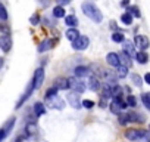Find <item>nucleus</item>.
Wrapping results in <instances>:
<instances>
[{"instance_id":"obj_21","label":"nucleus","mask_w":150,"mask_h":142,"mask_svg":"<svg viewBox=\"0 0 150 142\" xmlns=\"http://www.w3.org/2000/svg\"><path fill=\"white\" fill-rule=\"evenodd\" d=\"M134 58L137 59V62H138V64H147V61H149V55H147L144 50H140V52H137Z\"/></svg>"},{"instance_id":"obj_38","label":"nucleus","mask_w":150,"mask_h":142,"mask_svg":"<svg viewBox=\"0 0 150 142\" xmlns=\"http://www.w3.org/2000/svg\"><path fill=\"white\" fill-rule=\"evenodd\" d=\"M81 105H83L84 108H87V110H91V108L94 107V102L90 101V99H84V101L81 102Z\"/></svg>"},{"instance_id":"obj_32","label":"nucleus","mask_w":150,"mask_h":142,"mask_svg":"<svg viewBox=\"0 0 150 142\" xmlns=\"http://www.w3.org/2000/svg\"><path fill=\"white\" fill-rule=\"evenodd\" d=\"M8 18H9V15H8V11H6L5 5L0 3V19H2V21H8Z\"/></svg>"},{"instance_id":"obj_11","label":"nucleus","mask_w":150,"mask_h":142,"mask_svg":"<svg viewBox=\"0 0 150 142\" xmlns=\"http://www.w3.org/2000/svg\"><path fill=\"white\" fill-rule=\"evenodd\" d=\"M90 76H91V70L88 67L80 65L75 68V77L77 79H84V77H90Z\"/></svg>"},{"instance_id":"obj_31","label":"nucleus","mask_w":150,"mask_h":142,"mask_svg":"<svg viewBox=\"0 0 150 142\" xmlns=\"http://www.w3.org/2000/svg\"><path fill=\"white\" fill-rule=\"evenodd\" d=\"M57 92H59V90H57L54 86H52V87H49V89L46 90V95H44V98H46V99H50V98L56 96V95H57Z\"/></svg>"},{"instance_id":"obj_6","label":"nucleus","mask_w":150,"mask_h":142,"mask_svg":"<svg viewBox=\"0 0 150 142\" xmlns=\"http://www.w3.org/2000/svg\"><path fill=\"white\" fill-rule=\"evenodd\" d=\"M34 89H35V87H34V83L31 82V83L28 85V87H27V90L24 92V95L21 96V99L18 101V104H16V107H15L16 110H19V108L22 107V104H25V102H27V101L30 99V96L33 95V92H34Z\"/></svg>"},{"instance_id":"obj_47","label":"nucleus","mask_w":150,"mask_h":142,"mask_svg":"<svg viewBox=\"0 0 150 142\" xmlns=\"http://www.w3.org/2000/svg\"><path fill=\"white\" fill-rule=\"evenodd\" d=\"M3 64H5V59H3V58H0V68L3 67Z\"/></svg>"},{"instance_id":"obj_19","label":"nucleus","mask_w":150,"mask_h":142,"mask_svg":"<svg viewBox=\"0 0 150 142\" xmlns=\"http://www.w3.org/2000/svg\"><path fill=\"white\" fill-rule=\"evenodd\" d=\"M65 24L69 28H75V27L78 25V19H77V16H75V15H68V16H65Z\"/></svg>"},{"instance_id":"obj_37","label":"nucleus","mask_w":150,"mask_h":142,"mask_svg":"<svg viewBox=\"0 0 150 142\" xmlns=\"http://www.w3.org/2000/svg\"><path fill=\"white\" fill-rule=\"evenodd\" d=\"M15 121H16V118H15V117H12V118H11V120H9V121H8L6 124H5V127H3V129H5V130H6V132L9 133V132H11V129L13 127Z\"/></svg>"},{"instance_id":"obj_15","label":"nucleus","mask_w":150,"mask_h":142,"mask_svg":"<svg viewBox=\"0 0 150 142\" xmlns=\"http://www.w3.org/2000/svg\"><path fill=\"white\" fill-rule=\"evenodd\" d=\"M106 62L110 65V67H118V65H121L119 64V56H118V53H115V52H109L108 55H106Z\"/></svg>"},{"instance_id":"obj_2","label":"nucleus","mask_w":150,"mask_h":142,"mask_svg":"<svg viewBox=\"0 0 150 142\" xmlns=\"http://www.w3.org/2000/svg\"><path fill=\"white\" fill-rule=\"evenodd\" d=\"M68 86H69V89H72V92L78 93V95L84 93L86 89H87V86L83 82V79H77V77H69L68 79Z\"/></svg>"},{"instance_id":"obj_12","label":"nucleus","mask_w":150,"mask_h":142,"mask_svg":"<svg viewBox=\"0 0 150 142\" xmlns=\"http://www.w3.org/2000/svg\"><path fill=\"white\" fill-rule=\"evenodd\" d=\"M56 42H57V39H46V40H43V42L38 44V49H37V50H38L40 53H43V52L52 49V47L54 46Z\"/></svg>"},{"instance_id":"obj_45","label":"nucleus","mask_w":150,"mask_h":142,"mask_svg":"<svg viewBox=\"0 0 150 142\" xmlns=\"http://www.w3.org/2000/svg\"><path fill=\"white\" fill-rule=\"evenodd\" d=\"M128 3H129V0H122V2H121V6L127 8V6H128Z\"/></svg>"},{"instance_id":"obj_29","label":"nucleus","mask_w":150,"mask_h":142,"mask_svg":"<svg viewBox=\"0 0 150 142\" xmlns=\"http://www.w3.org/2000/svg\"><path fill=\"white\" fill-rule=\"evenodd\" d=\"M121 21H122L125 25H131V24H132V15H129L128 12H125V14L121 15Z\"/></svg>"},{"instance_id":"obj_14","label":"nucleus","mask_w":150,"mask_h":142,"mask_svg":"<svg viewBox=\"0 0 150 142\" xmlns=\"http://www.w3.org/2000/svg\"><path fill=\"white\" fill-rule=\"evenodd\" d=\"M90 90H93V92H97L99 89H100V80L96 77V76H90L88 77V82H87V85H86Z\"/></svg>"},{"instance_id":"obj_4","label":"nucleus","mask_w":150,"mask_h":142,"mask_svg":"<svg viewBox=\"0 0 150 142\" xmlns=\"http://www.w3.org/2000/svg\"><path fill=\"white\" fill-rule=\"evenodd\" d=\"M88 44H90V39L87 36L80 34L77 39L72 42V49L74 50H86L88 47Z\"/></svg>"},{"instance_id":"obj_28","label":"nucleus","mask_w":150,"mask_h":142,"mask_svg":"<svg viewBox=\"0 0 150 142\" xmlns=\"http://www.w3.org/2000/svg\"><path fill=\"white\" fill-rule=\"evenodd\" d=\"M127 12H128L129 15L135 16V18H140V16H141V14H140V9H138L137 6H128V8H127Z\"/></svg>"},{"instance_id":"obj_30","label":"nucleus","mask_w":150,"mask_h":142,"mask_svg":"<svg viewBox=\"0 0 150 142\" xmlns=\"http://www.w3.org/2000/svg\"><path fill=\"white\" fill-rule=\"evenodd\" d=\"M112 40H113L115 43H122V42L125 40V36H124L122 33H119V31H115V33L112 34Z\"/></svg>"},{"instance_id":"obj_20","label":"nucleus","mask_w":150,"mask_h":142,"mask_svg":"<svg viewBox=\"0 0 150 142\" xmlns=\"http://www.w3.org/2000/svg\"><path fill=\"white\" fill-rule=\"evenodd\" d=\"M115 74L118 79H125L128 76V68L124 67V65H118L116 67V71H115Z\"/></svg>"},{"instance_id":"obj_33","label":"nucleus","mask_w":150,"mask_h":142,"mask_svg":"<svg viewBox=\"0 0 150 142\" xmlns=\"http://www.w3.org/2000/svg\"><path fill=\"white\" fill-rule=\"evenodd\" d=\"M141 101H143L144 107H146L147 110H150V92L143 93V95H141Z\"/></svg>"},{"instance_id":"obj_39","label":"nucleus","mask_w":150,"mask_h":142,"mask_svg":"<svg viewBox=\"0 0 150 142\" xmlns=\"http://www.w3.org/2000/svg\"><path fill=\"white\" fill-rule=\"evenodd\" d=\"M6 136H8V132H6V130L2 127V129H0V142H3Z\"/></svg>"},{"instance_id":"obj_36","label":"nucleus","mask_w":150,"mask_h":142,"mask_svg":"<svg viewBox=\"0 0 150 142\" xmlns=\"http://www.w3.org/2000/svg\"><path fill=\"white\" fill-rule=\"evenodd\" d=\"M118 121H119V124H122V126H125L127 123H129V121H128V114H118Z\"/></svg>"},{"instance_id":"obj_41","label":"nucleus","mask_w":150,"mask_h":142,"mask_svg":"<svg viewBox=\"0 0 150 142\" xmlns=\"http://www.w3.org/2000/svg\"><path fill=\"white\" fill-rule=\"evenodd\" d=\"M30 22H31L33 25H35V24L38 22V15H33V16H31V19H30Z\"/></svg>"},{"instance_id":"obj_42","label":"nucleus","mask_w":150,"mask_h":142,"mask_svg":"<svg viewBox=\"0 0 150 142\" xmlns=\"http://www.w3.org/2000/svg\"><path fill=\"white\" fill-rule=\"evenodd\" d=\"M99 105H100L102 108H106V107H108V102H106V99L100 98V102H99Z\"/></svg>"},{"instance_id":"obj_5","label":"nucleus","mask_w":150,"mask_h":142,"mask_svg":"<svg viewBox=\"0 0 150 142\" xmlns=\"http://www.w3.org/2000/svg\"><path fill=\"white\" fill-rule=\"evenodd\" d=\"M46 105L50 107V108H53V110H63V108H65L63 99L59 98L57 95L53 96V98H50V99H46Z\"/></svg>"},{"instance_id":"obj_18","label":"nucleus","mask_w":150,"mask_h":142,"mask_svg":"<svg viewBox=\"0 0 150 142\" xmlns=\"http://www.w3.org/2000/svg\"><path fill=\"white\" fill-rule=\"evenodd\" d=\"M118 56H119V64L121 65H124V67H127V68H129L131 65H132V58H129L125 52H121V53H118Z\"/></svg>"},{"instance_id":"obj_10","label":"nucleus","mask_w":150,"mask_h":142,"mask_svg":"<svg viewBox=\"0 0 150 142\" xmlns=\"http://www.w3.org/2000/svg\"><path fill=\"white\" fill-rule=\"evenodd\" d=\"M12 47V39L11 36H6V34H2L0 36V49L3 52H9Z\"/></svg>"},{"instance_id":"obj_27","label":"nucleus","mask_w":150,"mask_h":142,"mask_svg":"<svg viewBox=\"0 0 150 142\" xmlns=\"http://www.w3.org/2000/svg\"><path fill=\"white\" fill-rule=\"evenodd\" d=\"M53 16L54 18H63L65 16V9H63V6H56L54 9H53Z\"/></svg>"},{"instance_id":"obj_46","label":"nucleus","mask_w":150,"mask_h":142,"mask_svg":"<svg viewBox=\"0 0 150 142\" xmlns=\"http://www.w3.org/2000/svg\"><path fill=\"white\" fill-rule=\"evenodd\" d=\"M49 3H50V0H41V5L43 6H49Z\"/></svg>"},{"instance_id":"obj_26","label":"nucleus","mask_w":150,"mask_h":142,"mask_svg":"<svg viewBox=\"0 0 150 142\" xmlns=\"http://www.w3.org/2000/svg\"><path fill=\"white\" fill-rule=\"evenodd\" d=\"M37 132V124L35 123H27V126H25V133L28 135V136H31V135H34Z\"/></svg>"},{"instance_id":"obj_25","label":"nucleus","mask_w":150,"mask_h":142,"mask_svg":"<svg viewBox=\"0 0 150 142\" xmlns=\"http://www.w3.org/2000/svg\"><path fill=\"white\" fill-rule=\"evenodd\" d=\"M100 98H103V99H110L112 98V93H110V87H109V85L106 83L105 85V87L102 89V95H100Z\"/></svg>"},{"instance_id":"obj_3","label":"nucleus","mask_w":150,"mask_h":142,"mask_svg":"<svg viewBox=\"0 0 150 142\" xmlns=\"http://www.w3.org/2000/svg\"><path fill=\"white\" fill-rule=\"evenodd\" d=\"M125 138L128 141H140V139H147V132L143 129H128L125 132Z\"/></svg>"},{"instance_id":"obj_43","label":"nucleus","mask_w":150,"mask_h":142,"mask_svg":"<svg viewBox=\"0 0 150 142\" xmlns=\"http://www.w3.org/2000/svg\"><path fill=\"white\" fill-rule=\"evenodd\" d=\"M0 30L5 31V33H6V36H9V27H8V25H0Z\"/></svg>"},{"instance_id":"obj_23","label":"nucleus","mask_w":150,"mask_h":142,"mask_svg":"<svg viewBox=\"0 0 150 142\" xmlns=\"http://www.w3.org/2000/svg\"><path fill=\"white\" fill-rule=\"evenodd\" d=\"M34 113H35V117H41L46 113V107L41 102H35L34 104Z\"/></svg>"},{"instance_id":"obj_8","label":"nucleus","mask_w":150,"mask_h":142,"mask_svg":"<svg viewBox=\"0 0 150 142\" xmlns=\"http://www.w3.org/2000/svg\"><path fill=\"white\" fill-rule=\"evenodd\" d=\"M43 82H44V70L40 67V68H37V70L34 71V77H33L34 87H35V89H38V87L43 85Z\"/></svg>"},{"instance_id":"obj_9","label":"nucleus","mask_w":150,"mask_h":142,"mask_svg":"<svg viewBox=\"0 0 150 142\" xmlns=\"http://www.w3.org/2000/svg\"><path fill=\"white\" fill-rule=\"evenodd\" d=\"M68 102L71 107H74L75 110H80L83 105H81V101H80V95L78 93H75V92H69L68 93Z\"/></svg>"},{"instance_id":"obj_44","label":"nucleus","mask_w":150,"mask_h":142,"mask_svg":"<svg viewBox=\"0 0 150 142\" xmlns=\"http://www.w3.org/2000/svg\"><path fill=\"white\" fill-rule=\"evenodd\" d=\"M144 82H146L147 85H150V73H147V74L144 76Z\"/></svg>"},{"instance_id":"obj_17","label":"nucleus","mask_w":150,"mask_h":142,"mask_svg":"<svg viewBox=\"0 0 150 142\" xmlns=\"http://www.w3.org/2000/svg\"><path fill=\"white\" fill-rule=\"evenodd\" d=\"M102 77L106 80V83H112V82H116V74L115 71H110V70H103L102 71Z\"/></svg>"},{"instance_id":"obj_48","label":"nucleus","mask_w":150,"mask_h":142,"mask_svg":"<svg viewBox=\"0 0 150 142\" xmlns=\"http://www.w3.org/2000/svg\"><path fill=\"white\" fill-rule=\"evenodd\" d=\"M149 130H150V126H149Z\"/></svg>"},{"instance_id":"obj_1","label":"nucleus","mask_w":150,"mask_h":142,"mask_svg":"<svg viewBox=\"0 0 150 142\" xmlns=\"http://www.w3.org/2000/svg\"><path fill=\"white\" fill-rule=\"evenodd\" d=\"M83 12H84V15L87 16V18H90L93 22H102V19H103V15H102V12H100V9L96 6V5H93L91 2H84L83 3Z\"/></svg>"},{"instance_id":"obj_24","label":"nucleus","mask_w":150,"mask_h":142,"mask_svg":"<svg viewBox=\"0 0 150 142\" xmlns=\"http://www.w3.org/2000/svg\"><path fill=\"white\" fill-rule=\"evenodd\" d=\"M128 121H134V123H143V117L137 113H128Z\"/></svg>"},{"instance_id":"obj_13","label":"nucleus","mask_w":150,"mask_h":142,"mask_svg":"<svg viewBox=\"0 0 150 142\" xmlns=\"http://www.w3.org/2000/svg\"><path fill=\"white\" fill-rule=\"evenodd\" d=\"M122 52H125L129 58H134L135 56V47H134V44H132V42H129V40H124L122 42Z\"/></svg>"},{"instance_id":"obj_35","label":"nucleus","mask_w":150,"mask_h":142,"mask_svg":"<svg viewBox=\"0 0 150 142\" xmlns=\"http://www.w3.org/2000/svg\"><path fill=\"white\" fill-rule=\"evenodd\" d=\"M131 80H132V83H134L137 87H140V86L143 85V79H141L138 74H132V76H131Z\"/></svg>"},{"instance_id":"obj_16","label":"nucleus","mask_w":150,"mask_h":142,"mask_svg":"<svg viewBox=\"0 0 150 142\" xmlns=\"http://www.w3.org/2000/svg\"><path fill=\"white\" fill-rule=\"evenodd\" d=\"M57 90H68L69 89V86H68V79H65V77H57L56 80H54V85H53Z\"/></svg>"},{"instance_id":"obj_22","label":"nucleus","mask_w":150,"mask_h":142,"mask_svg":"<svg viewBox=\"0 0 150 142\" xmlns=\"http://www.w3.org/2000/svg\"><path fill=\"white\" fill-rule=\"evenodd\" d=\"M66 39L68 40H71V42H74L75 39H77L78 36H80V31L77 30V28H68V31H66Z\"/></svg>"},{"instance_id":"obj_34","label":"nucleus","mask_w":150,"mask_h":142,"mask_svg":"<svg viewBox=\"0 0 150 142\" xmlns=\"http://www.w3.org/2000/svg\"><path fill=\"white\" fill-rule=\"evenodd\" d=\"M125 102H127V105L131 107V108H134V107L137 105V99H135V96H132V95H128L127 99H125Z\"/></svg>"},{"instance_id":"obj_40","label":"nucleus","mask_w":150,"mask_h":142,"mask_svg":"<svg viewBox=\"0 0 150 142\" xmlns=\"http://www.w3.org/2000/svg\"><path fill=\"white\" fill-rule=\"evenodd\" d=\"M69 2H71V0H56V3H57L59 6H65V5H69Z\"/></svg>"},{"instance_id":"obj_7","label":"nucleus","mask_w":150,"mask_h":142,"mask_svg":"<svg viewBox=\"0 0 150 142\" xmlns=\"http://www.w3.org/2000/svg\"><path fill=\"white\" fill-rule=\"evenodd\" d=\"M134 44H135V47H138L140 50H146V49L150 46V42H149V39H147L146 36L138 34V36H135V39H134Z\"/></svg>"}]
</instances>
